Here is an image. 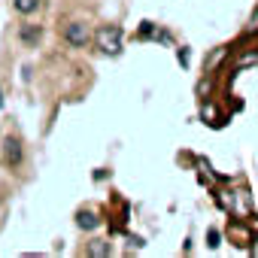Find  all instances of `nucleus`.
Returning a JSON list of instances; mask_svg holds the SVG:
<instances>
[{
	"mask_svg": "<svg viewBox=\"0 0 258 258\" xmlns=\"http://www.w3.org/2000/svg\"><path fill=\"white\" fill-rule=\"evenodd\" d=\"M94 43H97V49L103 55H118L121 52V43H124V31L118 25H103V28H97Z\"/></svg>",
	"mask_w": 258,
	"mask_h": 258,
	"instance_id": "1",
	"label": "nucleus"
},
{
	"mask_svg": "<svg viewBox=\"0 0 258 258\" xmlns=\"http://www.w3.org/2000/svg\"><path fill=\"white\" fill-rule=\"evenodd\" d=\"M88 40H91L88 25H82V22H70V25H64V43H67V46L82 49V46H88Z\"/></svg>",
	"mask_w": 258,
	"mask_h": 258,
	"instance_id": "2",
	"label": "nucleus"
},
{
	"mask_svg": "<svg viewBox=\"0 0 258 258\" xmlns=\"http://www.w3.org/2000/svg\"><path fill=\"white\" fill-rule=\"evenodd\" d=\"M4 161L10 167H19L22 164V143L16 137H7V143H4Z\"/></svg>",
	"mask_w": 258,
	"mask_h": 258,
	"instance_id": "3",
	"label": "nucleus"
},
{
	"mask_svg": "<svg viewBox=\"0 0 258 258\" xmlns=\"http://www.w3.org/2000/svg\"><path fill=\"white\" fill-rule=\"evenodd\" d=\"M249 195H246V188H237V191H231V213L234 216H249Z\"/></svg>",
	"mask_w": 258,
	"mask_h": 258,
	"instance_id": "4",
	"label": "nucleus"
},
{
	"mask_svg": "<svg viewBox=\"0 0 258 258\" xmlns=\"http://www.w3.org/2000/svg\"><path fill=\"white\" fill-rule=\"evenodd\" d=\"M76 225H79L82 231H94V228L100 225V219H97V213H91V210H79V213H76Z\"/></svg>",
	"mask_w": 258,
	"mask_h": 258,
	"instance_id": "5",
	"label": "nucleus"
},
{
	"mask_svg": "<svg viewBox=\"0 0 258 258\" xmlns=\"http://www.w3.org/2000/svg\"><path fill=\"white\" fill-rule=\"evenodd\" d=\"M255 64H258V49H255V52L240 55V58L234 61V70H246V67H255Z\"/></svg>",
	"mask_w": 258,
	"mask_h": 258,
	"instance_id": "6",
	"label": "nucleus"
},
{
	"mask_svg": "<svg viewBox=\"0 0 258 258\" xmlns=\"http://www.w3.org/2000/svg\"><path fill=\"white\" fill-rule=\"evenodd\" d=\"M13 7H16V13H22V16H31V13H37L40 0H13Z\"/></svg>",
	"mask_w": 258,
	"mask_h": 258,
	"instance_id": "7",
	"label": "nucleus"
},
{
	"mask_svg": "<svg viewBox=\"0 0 258 258\" xmlns=\"http://www.w3.org/2000/svg\"><path fill=\"white\" fill-rule=\"evenodd\" d=\"M22 40H25L28 46L40 43V28H34V25H25V28H22Z\"/></svg>",
	"mask_w": 258,
	"mask_h": 258,
	"instance_id": "8",
	"label": "nucleus"
},
{
	"mask_svg": "<svg viewBox=\"0 0 258 258\" xmlns=\"http://www.w3.org/2000/svg\"><path fill=\"white\" fill-rule=\"evenodd\" d=\"M231 234H234V240H240L237 246H246V243L252 240V237H249V231H246V228H240V222H234V225H231Z\"/></svg>",
	"mask_w": 258,
	"mask_h": 258,
	"instance_id": "9",
	"label": "nucleus"
},
{
	"mask_svg": "<svg viewBox=\"0 0 258 258\" xmlns=\"http://www.w3.org/2000/svg\"><path fill=\"white\" fill-rule=\"evenodd\" d=\"M88 255H100V258L109 255V243H106V240H94V243L88 246Z\"/></svg>",
	"mask_w": 258,
	"mask_h": 258,
	"instance_id": "10",
	"label": "nucleus"
},
{
	"mask_svg": "<svg viewBox=\"0 0 258 258\" xmlns=\"http://www.w3.org/2000/svg\"><path fill=\"white\" fill-rule=\"evenodd\" d=\"M201 118H204L207 124H219V121H216V106H213L210 100L204 103V109H201Z\"/></svg>",
	"mask_w": 258,
	"mask_h": 258,
	"instance_id": "11",
	"label": "nucleus"
},
{
	"mask_svg": "<svg viewBox=\"0 0 258 258\" xmlns=\"http://www.w3.org/2000/svg\"><path fill=\"white\" fill-rule=\"evenodd\" d=\"M216 204L225 210V213H231V191L228 188H222V191H216Z\"/></svg>",
	"mask_w": 258,
	"mask_h": 258,
	"instance_id": "12",
	"label": "nucleus"
},
{
	"mask_svg": "<svg viewBox=\"0 0 258 258\" xmlns=\"http://www.w3.org/2000/svg\"><path fill=\"white\" fill-rule=\"evenodd\" d=\"M137 37H140V40H152V37H155V25H152V22H143L140 31H137Z\"/></svg>",
	"mask_w": 258,
	"mask_h": 258,
	"instance_id": "13",
	"label": "nucleus"
},
{
	"mask_svg": "<svg viewBox=\"0 0 258 258\" xmlns=\"http://www.w3.org/2000/svg\"><path fill=\"white\" fill-rule=\"evenodd\" d=\"M219 240H222V234H219L216 228H210V231H207V246H210V249H216V246H219Z\"/></svg>",
	"mask_w": 258,
	"mask_h": 258,
	"instance_id": "14",
	"label": "nucleus"
},
{
	"mask_svg": "<svg viewBox=\"0 0 258 258\" xmlns=\"http://www.w3.org/2000/svg\"><path fill=\"white\" fill-rule=\"evenodd\" d=\"M246 34H249V37H252V34H258V7H255L252 19H249V25H246Z\"/></svg>",
	"mask_w": 258,
	"mask_h": 258,
	"instance_id": "15",
	"label": "nucleus"
},
{
	"mask_svg": "<svg viewBox=\"0 0 258 258\" xmlns=\"http://www.w3.org/2000/svg\"><path fill=\"white\" fill-rule=\"evenodd\" d=\"M179 64H182V67H188V49H182V52H179Z\"/></svg>",
	"mask_w": 258,
	"mask_h": 258,
	"instance_id": "16",
	"label": "nucleus"
},
{
	"mask_svg": "<svg viewBox=\"0 0 258 258\" xmlns=\"http://www.w3.org/2000/svg\"><path fill=\"white\" fill-rule=\"evenodd\" d=\"M249 243H252V246H249V252H252V255H255V258H258V237H252V240H249Z\"/></svg>",
	"mask_w": 258,
	"mask_h": 258,
	"instance_id": "17",
	"label": "nucleus"
},
{
	"mask_svg": "<svg viewBox=\"0 0 258 258\" xmlns=\"http://www.w3.org/2000/svg\"><path fill=\"white\" fill-rule=\"evenodd\" d=\"M0 109H4V91H0Z\"/></svg>",
	"mask_w": 258,
	"mask_h": 258,
	"instance_id": "18",
	"label": "nucleus"
}]
</instances>
